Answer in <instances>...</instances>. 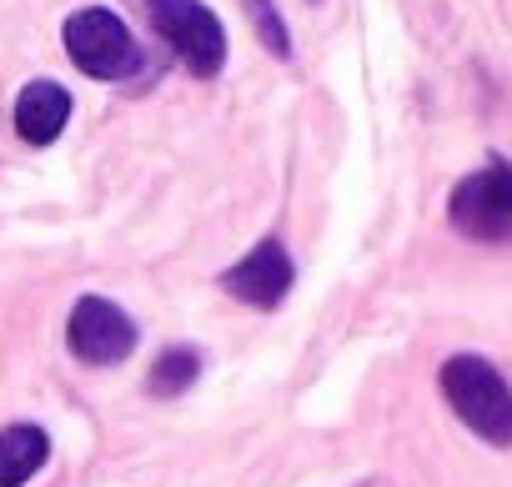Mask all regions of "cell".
<instances>
[{
  "label": "cell",
  "mask_w": 512,
  "mask_h": 487,
  "mask_svg": "<svg viewBox=\"0 0 512 487\" xmlns=\"http://www.w3.org/2000/svg\"><path fill=\"white\" fill-rule=\"evenodd\" d=\"M151 31L166 41V51L196 76L211 81L226 66V26L206 0H141Z\"/></svg>",
  "instance_id": "obj_4"
},
{
  "label": "cell",
  "mask_w": 512,
  "mask_h": 487,
  "mask_svg": "<svg viewBox=\"0 0 512 487\" xmlns=\"http://www.w3.org/2000/svg\"><path fill=\"white\" fill-rule=\"evenodd\" d=\"M437 392L472 437L487 447H512V382L482 352H452L437 367Z\"/></svg>",
  "instance_id": "obj_1"
},
{
  "label": "cell",
  "mask_w": 512,
  "mask_h": 487,
  "mask_svg": "<svg viewBox=\"0 0 512 487\" xmlns=\"http://www.w3.org/2000/svg\"><path fill=\"white\" fill-rule=\"evenodd\" d=\"M51 462V437L36 422L0 427V487H26Z\"/></svg>",
  "instance_id": "obj_8"
},
{
  "label": "cell",
  "mask_w": 512,
  "mask_h": 487,
  "mask_svg": "<svg viewBox=\"0 0 512 487\" xmlns=\"http://www.w3.org/2000/svg\"><path fill=\"white\" fill-rule=\"evenodd\" d=\"M61 46L71 66L91 81H131L146 71V51L131 36V26L111 6H81L61 26Z\"/></svg>",
  "instance_id": "obj_2"
},
{
  "label": "cell",
  "mask_w": 512,
  "mask_h": 487,
  "mask_svg": "<svg viewBox=\"0 0 512 487\" xmlns=\"http://www.w3.org/2000/svg\"><path fill=\"white\" fill-rule=\"evenodd\" d=\"M241 11H246L256 41H262L277 61H292V31H287V21H282V11L272 6V0H241Z\"/></svg>",
  "instance_id": "obj_10"
},
{
  "label": "cell",
  "mask_w": 512,
  "mask_h": 487,
  "mask_svg": "<svg viewBox=\"0 0 512 487\" xmlns=\"http://www.w3.org/2000/svg\"><path fill=\"white\" fill-rule=\"evenodd\" d=\"M136 342H141L136 322H131L111 297L86 292V297L71 307V317H66V347H71V357L86 362V367H121V362L136 352Z\"/></svg>",
  "instance_id": "obj_5"
},
{
  "label": "cell",
  "mask_w": 512,
  "mask_h": 487,
  "mask_svg": "<svg viewBox=\"0 0 512 487\" xmlns=\"http://www.w3.org/2000/svg\"><path fill=\"white\" fill-rule=\"evenodd\" d=\"M201 377V347H186V342H171L151 357V372H146V392L171 402L181 392H191Z\"/></svg>",
  "instance_id": "obj_9"
},
{
  "label": "cell",
  "mask_w": 512,
  "mask_h": 487,
  "mask_svg": "<svg viewBox=\"0 0 512 487\" xmlns=\"http://www.w3.org/2000/svg\"><path fill=\"white\" fill-rule=\"evenodd\" d=\"M11 121L26 146H51V141H61V131L71 121V91L61 81H26Z\"/></svg>",
  "instance_id": "obj_7"
},
{
  "label": "cell",
  "mask_w": 512,
  "mask_h": 487,
  "mask_svg": "<svg viewBox=\"0 0 512 487\" xmlns=\"http://www.w3.org/2000/svg\"><path fill=\"white\" fill-rule=\"evenodd\" d=\"M292 287H297V262H292V252H287L282 236H262L241 262H231V267L221 272V292H226L231 302L251 307V312L282 307V302L292 297Z\"/></svg>",
  "instance_id": "obj_6"
},
{
  "label": "cell",
  "mask_w": 512,
  "mask_h": 487,
  "mask_svg": "<svg viewBox=\"0 0 512 487\" xmlns=\"http://www.w3.org/2000/svg\"><path fill=\"white\" fill-rule=\"evenodd\" d=\"M447 226L467 241H482V247L512 241V161L502 151H487V161L452 186Z\"/></svg>",
  "instance_id": "obj_3"
}]
</instances>
